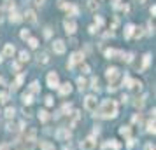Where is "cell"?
I'll return each mask as SVG.
<instances>
[{
    "label": "cell",
    "instance_id": "obj_19",
    "mask_svg": "<svg viewBox=\"0 0 156 150\" xmlns=\"http://www.w3.org/2000/svg\"><path fill=\"white\" fill-rule=\"evenodd\" d=\"M88 9L93 11V12H97V9H98V2H97V0H88Z\"/></svg>",
    "mask_w": 156,
    "mask_h": 150
},
{
    "label": "cell",
    "instance_id": "obj_8",
    "mask_svg": "<svg viewBox=\"0 0 156 150\" xmlns=\"http://www.w3.org/2000/svg\"><path fill=\"white\" fill-rule=\"evenodd\" d=\"M53 51L56 54H63L65 52V42L63 40H54L53 42Z\"/></svg>",
    "mask_w": 156,
    "mask_h": 150
},
{
    "label": "cell",
    "instance_id": "obj_16",
    "mask_svg": "<svg viewBox=\"0 0 156 150\" xmlns=\"http://www.w3.org/2000/svg\"><path fill=\"white\" fill-rule=\"evenodd\" d=\"M133 32H135V25H126V28H125V37L130 38V37L133 35Z\"/></svg>",
    "mask_w": 156,
    "mask_h": 150
},
{
    "label": "cell",
    "instance_id": "obj_10",
    "mask_svg": "<svg viewBox=\"0 0 156 150\" xmlns=\"http://www.w3.org/2000/svg\"><path fill=\"white\" fill-rule=\"evenodd\" d=\"M95 145H97V143H95L93 138H86V140L81 143V148H82V150H91V148H95Z\"/></svg>",
    "mask_w": 156,
    "mask_h": 150
},
{
    "label": "cell",
    "instance_id": "obj_47",
    "mask_svg": "<svg viewBox=\"0 0 156 150\" xmlns=\"http://www.w3.org/2000/svg\"><path fill=\"white\" fill-rule=\"evenodd\" d=\"M95 32H97V26H95V25H93V26H90V33H95Z\"/></svg>",
    "mask_w": 156,
    "mask_h": 150
},
{
    "label": "cell",
    "instance_id": "obj_41",
    "mask_svg": "<svg viewBox=\"0 0 156 150\" xmlns=\"http://www.w3.org/2000/svg\"><path fill=\"white\" fill-rule=\"evenodd\" d=\"M81 70H82V73H88V72H90V67H88V65H81Z\"/></svg>",
    "mask_w": 156,
    "mask_h": 150
},
{
    "label": "cell",
    "instance_id": "obj_32",
    "mask_svg": "<svg viewBox=\"0 0 156 150\" xmlns=\"http://www.w3.org/2000/svg\"><path fill=\"white\" fill-rule=\"evenodd\" d=\"M19 35H21V38H23V40H27V38H30V30H27V28H25V30H21Z\"/></svg>",
    "mask_w": 156,
    "mask_h": 150
},
{
    "label": "cell",
    "instance_id": "obj_15",
    "mask_svg": "<svg viewBox=\"0 0 156 150\" xmlns=\"http://www.w3.org/2000/svg\"><path fill=\"white\" fill-rule=\"evenodd\" d=\"M39 63H40V65H48V63H49V54L48 52H40L39 54Z\"/></svg>",
    "mask_w": 156,
    "mask_h": 150
},
{
    "label": "cell",
    "instance_id": "obj_12",
    "mask_svg": "<svg viewBox=\"0 0 156 150\" xmlns=\"http://www.w3.org/2000/svg\"><path fill=\"white\" fill-rule=\"evenodd\" d=\"M25 19L28 21V23H37V14H35V11L28 9V11L25 12Z\"/></svg>",
    "mask_w": 156,
    "mask_h": 150
},
{
    "label": "cell",
    "instance_id": "obj_18",
    "mask_svg": "<svg viewBox=\"0 0 156 150\" xmlns=\"http://www.w3.org/2000/svg\"><path fill=\"white\" fill-rule=\"evenodd\" d=\"M56 136H58V140H65V138H70V133L67 131V129H60L56 133Z\"/></svg>",
    "mask_w": 156,
    "mask_h": 150
},
{
    "label": "cell",
    "instance_id": "obj_11",
    "mask_svg": "<svg viewBox=\"0 0 156 150\" xmlns=\"http://www.w3.org/2000/svg\"><path fill=\"white\" fill-rule=\"evenodd\" d=\"M128 87H130L133 93H140V91H142V82H139V80H130Z\"/></svg>",
    "mask_w": 156,
    "mask_h": 150
},
{
    "label": "cell",
    "instance_id": "obj_17",
    "mask_svg": "<svg viewBox=\"0 0 156 150\" xmlns=\"http://www.w3.org/2000/svg\"><path fill=\"white\" fill-rule=\"evenodd\" d=\"M79 119H81L79 112H74V114H72V119H70V127H76L77 122H79Z\"/></svg>",
    "mask_w": 156,
    "mask_h": 150
},
{
    "label": "cell",
    "instance_id": "obj_5",
    "mask_svg": "<svg viewBox=\"0 0 156 150\" xmlns=\"http://www.w3.org/2000/svg\"><path fill=\"white\" fill-rule=\"evenodd\" d=\"M82 59H84V54L82 52H74L72 58H70V61L67 63V68H74L77 63H82Z\"/></svg>",
    "mask_w": 156,
    "mask_h": 150
},
{
    "label": "cell",
    "instance_id": "obj_33",
    "mask_svg": "<svg viewBox=\"0 0 156 150\" xmlns=\"http://www.w3.org/2000/svg\"><path fill=\"white\" fill-rule=\"evenodd\" d=\"M147 131L154 135V117H153V119L149 120V124H147Z\"/></svg>",
    "mask_w": 156,
    "mask_h": 150
},
{
    "label": "cell",
    "instance_id": "obj_29",
    "mask_svg": "<svg viewBox=\"0 0 156 150\" xmlns=\"http://www.w3.org/2000/svg\"><path fill=\"white\" fill-rule=\"evenodd\" d=\"M119 135H123V136H130V127H128V126H121Z\"/></svg>",
    "mask_w": 156,
    "mask_h": 150
},
{
    "label": "cell",
    "instance_id": "obj_51",
    "mask_svg": "<svg viewBox=\"0 0 156 150\" xmlns=\"http://www.w3.org/2000/svg\"><path fill=\"white\" fill-rule=\"evenodd\" d=\"M0 80H2V77H0Z\"/></svg>",
    "mask_w": 156,
    "mask_h": 150
},
{
    "label": "cell",
    "instance_id": "obj_50",
    "mask_svg": "<svg viewBox=\"0 0 156 150\" xmlns=\"http://www.w3.org/2000/svg\"><path fill=\"white\" fill-rule=\"evenodd\" d=\"M116 2H119V0H116Z\"/></svg>",
    "mask_w": 156,
    "mask_h": 150
},
{
    "label": "cell",
    "instance_id": "obj_48",
    "mask_svg": "<svg viewBox=\"0 0 156 150\" xmlns=\"http://www.w3.org/2000/svg\"><path fill=\"white\" fill-rule=\"evenodd\" d=\"M149 12H151V14H153V16H154V12H156V7H154V5H153V7H151V9H149Z\"/></svg>",
    "mask_w": 156,
    "mask_h": 150
},
{
    "label": "cell",
    "instance_id": "obj_22",
    "mask_svg": "<svg viewBox=\"0 0 156 150\" xmlns=\"http://www.w3.org/2000/svg\"><path fill=\"white\" fill-rule=\"evenodd\" d=\"M39 91H40L39 82H32V84H30V94H35V93H39Z\"/></svg>",
    "mask_w": 156,
    "mask_h": 150
},
{
    "label": "cell",
    "instance_id": "obj_3",
    "mask_svg": "<svg viewBox=\"0 0 156 150\" xmlns=\"http://www.w3.org/2000/svg\"><path fill=\"white\" fill-rule=\"evenodd\" d=\"M97 105H98V101H97L95 96H88L84 100V106H86L88 112H97Z\"/></svg>",
    "mask_w": 156,
    "mask_h": 150
},
{
    "label": "cell",
    "instance_id": "obj_40",
    "mask_svg": "<svg viewBox=\"0 0 156 150\" xmlns=\"http://www.w3.org/2000/svg\"><path fill=\"white\" fill-rule=\"evenodd\" d=\"M123 59H126V63H131V59H133V54H131V52H128V54H126Z\"/></svg>",
    "mask_w": 156,
    "mask_h": 150
},
{
    "label": "cell",
    "instance_id": "obj_43",
    "mask_svg": "<svg viewBox=\"0 0 156 150\" xmlns=\"http://www.w3.org/2000/svg\"><path fill=\"white\" fill-rule=\"evenodd\" d=\"M12 70L19 72V63H18V61H14V63H12Z\"/></svg>",
    "mask_w": 156,
    "mask_h": 150
},
{
    "label": "cell",
    "instance_id": "obj_9",
    "mask_svg": "<svg viewBox=\"0 0 156 150\" xmlns=\"http://www.w3.org/2000/svg\"><path fill=\"white\" fill-rule=\"evenodd\" d=\"M105 75H107V79H109V80H114V79L119 75V70H118L116 67H109V68L105 70Z\"/></svg>",
    "mask_w": 156,
    "mask_h": 150
},
{
    "label": "cell",
    "instance_id": "obj_35",
    "mask_svg": "<svg viewBox=\"0 0 156 150\" xmlns=\"http://www.w3.org/2000/svg\"><path fill=\"white\" fill-rule=\"evenodd\" d=\"M149 61H151V54H146V56H144V67H142V68H147Z\"/></svg>",
    "mask_w": 156,
    "mask_h": 150
},
{
    "label": "cell",
    "instance_id": "obj_39",
    "mask_svg": "<svg viewBox=\"0 0 156 150\" xmlns=\"http://www.w3.org/2000/svg\"><path fill=\"white\" fill-rule=\"evenodd\" d=\"M110 141H112L110 145H112V148H114V150H119V148H121V145H119V143H118L116 140H110Z\"/></svg>",
    "mask_w": 156,
    "mask_h": 150
},
{
    "label": "cell",
    "instance_id": "obj_7",
    "mask_svg": "<svg viewBox=\"0 0 156 150\" xmlns=\"http://www.w3.org/2000/svg\"><path fill=\"white\" fill-rule=\"evenodd\" d=\"M60 5L67 11V14H69V16H77V12H79L77 5H74V4H60Z\"/></svg>",
    "mask_w": 156,
    "mask_h": 150
},
{
    "label": "cell",
    "instance_id": "obj_25",
    "mask_svg": "<svg viewBox=\"0 0 156 150\" xmlns=\"http://www.w3.org/2000/svg\"><path fill=\"white\" fill-rule=\"evenodd\" d=\"M9 101V91H0V103Z\"/></svg>",
    "mask_w": 156,
    "mask_h": 150
},
{
    "label": "cell",
    "instance_id": "obj_21",
    "mask_svg": "<svg viewBox=\"0 0 156 150\" xmlns=\"http://www.w3.org/2000/svg\"><path fill=\"white\" fill-rule=\"evenodd\" d=\"M39 119H40L42 122H48V120H49V114H48L46 110H39Z\"/></svg>",
    "mask_w": 156,
    "mask_h": 150
},
{
    "label": "cell",
    "instance_id": "obj_31",
    "mask_svg": "<svg viewBox=\"0 0 156 150\" xmlns=\"http://www.w3.org/2000/svg\"><path fill=\"white\" fill-rule=\"evenodd\" d=\"M28 46H30L32 49H35V47L39 46V40H37V38H32V37H30V38H28Z\"/></svg>",
    "mask_w": 156,
    "mask_h": 150
},
{
    "label": "cell",
    "instance_id": "obj_28",
    "mask_svg": "<svg viewBox=\"0 0 156 150\" xmlns=\"http://www.w3.org/2000/svg\"><path fill=\"white\" fill-rule=\"evenodd\" d=\"M21 100H23V103H25V105H30V103L33 101V100H32V94H30V93H25L23 96H21Z\"/></svg>",
    "mask_w": 156,
    "mask_h": 150
},
{
    "label": "cell",
    "instance_id": "obj_38",
    "mask_svg": "<svg viewBox=\"0 0 156 150\" xmlns=\"http://www.w3.org/2000/svg\"><path fill=\"white\" fill-rule=\"evenodd\" d=\"M144 28H135V38H139V37H142L144 35V32H142Z\"/></svg>",
    "mask_w": 156,
    "mask_h": 150
},
{
    "label": "cell",
    "instance_id": "obj_13",
    "mask_svg": "<svg viewBox=\"0 0 156 150\" xmlns=\"http://www.w3.org/2000/svg\"><path fill=\"white\" fill-rule=\"evenodd\" d=\"M14 52H16V49H14V46H12V44H5V46H4V56L11 58Z\"/></svg>",
    "mask_w": 156,
    "mask_h": 150
},
{
    "label": "cell",
    "instance_id": "obj_6",
    "mask_svg": "<svg viewBox=\"0 0 156 150\" xmlns=\"http://www.w3.org/2000/svg\"><path fill=\"white\" fill-rule=\"evenodd\" d=\"M58 91L61 96H67V94H70L72 93V84L70 82H65V84H60L58 85Z\"/></svg>",
    "mask_w": 156,
    "mask_h": 150
},
{
    "label": "cell",
    "instance_id": "obj_1",
    "mask_svg": "<svg viewBox=\"0 0 156 150\" xmlns=\"http://www.w3.org/2000/svg\"><path fill=\"white\" fill-rule=\"evenodd\" d=\"M118 115V103L114 100H104L100 105V117L104 119H114Z\"/></svg>",
    "mask_w": 156,
    "mask_h": 150
},
{
    "label": "cell",
    "instance_id": "obj_45",
    "mask_svg": "<svg viewBox=\"0 0 156 150\" xmlns=\"http://www.w3.org/2000/svg\"><path fill=\"white\" fill-rule=\"evenodd\" d=\"M44 35H46V37H51V28H46V32H44Z\"/></svg>",
    "mask_w": 156,
    "mask_h": 150
},
{
    "label": "cell",
    "instance_id": "obj_36",
    "mask_svg": "<svg viewBox=\"0 0 156 150\" xmlns=\"http://www.w3.org/2000/svg\"><path fill=\"white\" fill-rule=\"evenodd\" d=\"M144 101H146V96H140V98H137L135 105H137V106H142V105H144Z\"/></svg>",
    "mask_w": 156,
    "mask_h": 150
},
{
    "label": "cell",
    "instance_id": "obj_26",
    "mask_svg": "<svg viewBox=\"0 0 156 150\" xmlns=\"http://www.w3.org/2000/svg\"><path fill=\"white\" fill-rule=\"evenodd\" d=\"M25 138H27V141H30V143L35 141V129H28V133H27Z\"/></svg>",
    "mask_w": 156,
    "mask_h": 150
},
{
    "label": "cell",
    "instance_id": "obj_4",
    "mask_svg": "<svg viewBox=\"0 0 156 150\" xmlns=\"http://www.w3.org/2000/svg\"><path fill=\"white\" fill-rule=\"evenodd\" d=\"M48 85H49L51 89H54V87L60 85V77H58L56 72H49L48 73Z\"/></svg>",
    "mask_w": 156,
    "mask_h": 150
},
{
    "label": "cell",
    "instance_id": "obj_2",
    "mask_svg": "<svg viewBox=\"0 0 156 150\" xmlns=\"http://www.w3.org/2000/svg\"><path fill=\"white\" fill-rule=\"evenodd\" d=\"M63 28H65V32L69 33V35H74L76 30H77V25H76V21H74L72 17H70V19L67 17V19L63 21Z\"/></svg>",
    "mask_w": 156,
    "mask_h": 150
},
{
    "label": "cell",
    "instance_id": "obj_46",
    "mask_svg": "<svg viewBox=\"0 0 156 150\" xmlns=\"http://www.w3.org/2000/svg\"><path fill=\"white\" fill-rule=\"evenodd\" d=\"M33 2H35V4H37V5H42V4H44V2H46V0H33Z\"/></svg>",
    "mask_w": 156,
    "mask_h": 150
},
{
    "label": "cell",
    "instance_id": "obj_37",
    "mask_svg": "<svg viewBox=\"0 0 156 150\" xmlns=\"http://www.w3.org/2000/svg\"><path fill=\"white\" fill-rule=\"evenodd\" d=\"M95 23H97L98 26H102V25H104V17H102V16H95Z\"/></svg>",
    "mask_w": 156,
    "mask_h": 150
},
{
    "label": "cell",
    "instance_id": "obj_14",
    "mask_svg": "<svg viewBox=\"0 0 156 150\" xmlns=\"http://www.w3.org/2000/svg\"><path fill=\"white\" fill-rule=\"evenodd\" d=\"M9 19H11V23H19L23 17H21L16 11H11V12H9Z\"/></svg>",
    "mask_w": 156,
    "mask_h": 150
},
{
    "label": "cell",
    "instance_id": "obj_20",
    "mask_svg": "<svg viewBox=\"0 0 156 150\" xmlns=\"http://www.w3.org/2000/svg\"><path fill=\"white\" fill-rule=\"evenodd\" d=\"M28 59H30V54H28L27 51H21V52H19V63H27Z\"/></svg>",
    "mask_w": 156,
    "mask_h": 150
},
{
    "label": "cell",
    "instance_id": "obj_23",
    "mask_svg": "<svg viewBox=\"0 0 156 150\" xmlns=\"http://www.w3.org/2000/svg\"><path fill=\"white\" fill-rule=\"evenodd\" d=\"M77 85H79V89H81V91H84V89L88 87V82H86V79L79 77V79H77Z\"/></svg>",
    "mask_w": 156,
    "mask_h": 150
},
{
    "label": "cell",
    "instance_id": "obj_49",
    "mask_svg": "<svg viewBox=\"0 0 156 150\" xmlns=\"http://www.w3.org/2000/svg\"><path fill=\"white\" fill-rule=\"evenodd\" d=\"M2 59H4V58H2V54H0V63H2Z\"/></svg>",
    "mask_w": 156,
    "mask_h": 150
},
{
    "label": "cell",
    "instance_id": "obj_24",
    "mask_svg": "<svg viewBox=\"0 0 156 150\" xmlns=\"http://www.w3.org/2000/svg\"><path fill=\"white\" fill-rule=\"evenodd\" d=\"M40 148L42 150H54V145L49 141H40Z\"/></svg>",
    "mask_w": 156,
    "mask_h": 150
},
{
    "label": "cell",
    "instance_id": "obj_30",
    "mask_svg": "<svg viewBox=\"0 0 156 150\" xmlns=\"http://www.w3.org/2000/svg\"><path fill=\"white\" fill-rule=\"evenodd\" d=\"M5 117L7 119L14 117V106H7V108H5Z\"/></svg>",
    "mask_w": 156,
    "mask_h": 150
},
{
    "label": "cell",
    "instance_id": "obj_42",
    "mask_svg": "<svg viewBox=\"0 0 156 150\" xmlns=\"http://www.w3.org/2000/svg\"><path fill=\"white\" fill-rule=\"evenodd\" d=\"M46 105H48V106L53 105V96H48V98H46Z\"/></svg>",
    "mask_w": 156,
    "mask_h": 150
},
{
    "label": "cell",
    "instance_id": "obj_27",
    "mask_svg": "<svg viewBox=\"0 0 156 150\" xmlns=\"http://www.w3.org/2000/svg\"><path fill=\"white\" fill-rule=\"evenodd\" d=\"M23 79H25V77H23V73H19V75L16 77V80H14V89H18L19 85L23 84Z\"/></svg>",
    "mask_w": 156,
    "mask_h": 150
},
{
    "label": "cell",
    "instance_id": "obj_44",
    "mask_svg": "<svg viewBox=\"0 0 156 150\" xmlns=\"http://www.w3.org/2000/svg\"><path fill=\"white\" fill-rule=\"evenodd\" d=\"M144 150H154V145H153V143H147V145H146V148H144Z\"/></svg>",
    "mask_w": 156,
    "mask_h": 150
},
{
    "label": "cell",
    "instance_id": "obj_34",
    "mask_svg": "<svg viewBox=\"0 0 156 150\" xmlns=\"http://www.w3.org/2000/svg\"><path fill=\"white\" fill-rule=\"evenodd\" d=\"M91 87H93L95 91H98V79H97V77L91 79Z\"/></svg>",
    "mask_w": 156,
    "mask_h": 150
}]
</instances>
